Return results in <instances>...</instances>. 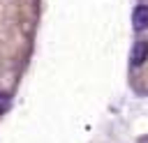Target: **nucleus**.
<instances>
[{
	"instance_id": "obj_1",
	"label": "nucleus",
	"mask_w": 148,
	"mask_h": 143,
	"mask_svg": "<svg viewBox=\"0 0 148 143\" xmlns=\"http://www.w3.org/2000/svg\"><path fill=\"white\" fill-rule=\"evenodd\" d=\"M132 25H134V30H146L148 28V5H139L132 12Z\"/></svg>"
},
{
	"instance_id": "obj_2",
	"label": "nucleus",
	"mask_w": 148,
	"mask_h": 143,
	"mask_svg": "<svg viewBox=\"0 0 148 143\" xmlns=\"http://www.w3.org/2000/svg\"><path fill=\"white\" fill-rule=\"evenodd\" d=\"M146 58H148V42H136V44H134V48H132L130 62H132L134 67H139V65H143V62H146Z\"/></svg>"
},
{
	"instance_id": "obj_3",
	"label": "nucleus",
	"mask_w": 148,
	"mask_h": 143,
	"mask_svg": "<svg viewBox=\"0 0 148 143\" xmlns=\"http://www.w3.org/2000/svg\"><path fill=\"white\" fill-rule=\"evenodd\" d=\"M7 108V97H0V111Z\"/></svg>"
}]
</instances>
